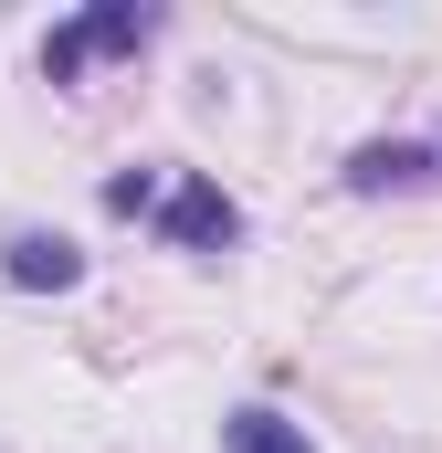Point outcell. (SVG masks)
Listing matches in <instances>:
<instances>
[{
  "label": "cell",
  "instance_id": "6da1fadb",
  "mask_svg": "<svg viewBox=\"0 0 442 453\" xmlns=\"http://www.w3.org/2000/svg\"><path fill=\"white\" fill-rule=\"evenodd\" d=\"M158 21H169V11H148V0H95V11H74V21H53V42H42V85H85V64L148 53Z\"/></svg>",
  "mask_w": 442,
  "mask_h": 453
},
{
  "label": "cell",
  "instance_id": "3957f363",
  "mask_svg": "<svg viewBox=\"0 0 442 453\" xmlns=\"http://www.w3.org/2000/svg\"><path fill=\"white\" fill-rule=\"evenodd\" d=\"M0 274H11L21 296H74V285H85V242L53 232V222H11L0 232Z\"/></svg>",
  "mask_w": 442,
  "mask_h": 453
},
{
  "label": "cell",
  "instance_id": "5b68a950",
  "mask_svg": "<svg viewBox=\"0 0 442 453\" xmlns=\"http://www.w3.org/2000/svg\"><path fill=\"white\" fill-rule=\"evenodd\" d=\"M221 453H316V443H306V422H285L274 401H242V411H221Z\"/></svg>",
  "mask_w": 442,
  "mask_h": 453
},
{
  "label": "cell",
  "instance_id": "7a4b0ae2",
  "mask_svg": "<svg viewBox=\"0 0 442 453\" xmlns=\"http://www.w3.org/2000/svg\"><path fill=\"white\" fill-rule=\"evenodd\" d=\"M148 222L169 232L179 253H232V242H242V201H232L221 180H201V169H169L158 201H148Z\"/></svg>",
  "mask_w": 442,
  "mask_h": 453
},
{
  "label": "cell",
  "instance_id": "277c9868",
  "mask_svg": "<svg viewBox=\"0 0 442 453\" xmlns=\"http://www.w3.org/2000/svg\"><path fill=\"white\" fill-rule=\"evenodd\" d=\"M422 180H442V127L432 137H369V148H347V190H358V201L422 190Z\"/></svg>",
  "mask_w": 442,
  "mask_h": 453
},
{
  "label": "cell",
  "instance_id": "8992f818",
  "mask_svg": "<svg viewBox=\"0 0 442 453\" xmlns=\"http://www.w3.org/2000/svg\"><path fill=\"white\" fill-rule=\"evenodd\" d=\"M158 180H169V158H148V169H116V180H106V211H116V222H148Z\"/></svg>",
  "mask_w": 442,
  "mask_h": 453
}]
</instances>
